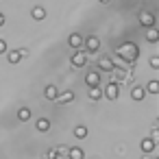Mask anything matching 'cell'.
<instances>
[{"label":"cell","mask_w":159,"mask_h":159,"mask_svg":"<svg viewBox=\"0 0 159 159\" xmlns=\"http://www.w3.org/2000/svg\"><path fill=\"white\" fill-rule=\"evenodd\" d=\"M98 68L100 70H113V61L109 57H102V59H98Z\"/></svg>","instance_id":"9"},{"label":"cell","mask_w":159,"mask_h":159,"mask_svg":"<svg viewBox=\"0 0 159 159\" xmlns=\"http://www.w3.org/2000/svg\"><path fill=\"white\" fill-rule=\"evenodd\" d=\"M109 100H116L118 98V83H109L107 87H105V92H102Z\"/></svg>","instance_id":"2"},{"label":"cell","mask_w":159,"mask_h":159,"mask_svg":"<svg viewBox=\"0 0 159 159\" xmlns=\"http://www.w3.org/2000/svg\"><path fill=\"white\" fill-rule=\"evenodd\" d=\"M48 159H59V152H57V148H50V150H48Z\"/></svg>","instance_id":"22"},{"label":"cell","mask_w":159,"mask_h":159,"mask_svg":"<svg viewBox=\"0 0 159 159\" xmlns=\"http://www.w3.org/2000/svg\"><path fill=\"white\" fill-rule=\"evenodd\" d=\"M131 96H133V100H144L146 98V89L144 87H133Z\"/></svg>","instance_id":"10"},{"label":"cell","mask_w":159,"mask_h":159,"mask_svg":"<svg viewBox=\"0 0 159 159\" xmlns=\"http://www.w3.org/2000/svg\"><path fill=\"white\" fill-rule=\"evenodd\" d=\"M31 16H33L35 20H44V18H46V9H44V7H33V9H31Z\"/></svg>","instance_id":"7"},{"label":"cell","mask_w":159,"mask_h":159,"mask_svg":"<svg viewBox=\"0 0 159 159\" xmlns=\"http://www.w3.org/2000/svg\"><path fill=\"white\" fill-rule=\"evenodd\" d=\"M139 22H142V26H155V16L152 13H139Z\"/></svg>","instance_id":"3"},{"label":"cell","mask_w":159,"mask_h":159,"mask_svg":"<svg viewBox=\"0 0 159 159\" xmlns=\"http://www.w3.org/2000/svg\"><path fill=\"white\" fill-rule=\"evenodd\" d=\"M89 98H92V100H100V98H102V92L98 89V85H94V87L89 89Z\"/></svg>","instance_id":"17"},{"label":"cell","mask_w":159,"mask_h":159,"mask_svg":"<svg viewBox=\"0 0 159 159\" xmlns=\"http://www.w3.org/2000/svg\"><path fill=\"white\" fill-rule=\"evenodd\" d=\"M55 100H59V102H70V100H74V94H72V92H66V94H59Z\"/></svg>","instance_id":"18"},{"label":"cell","mask_w":159,"mask_h":159,"mask_svg":"<svg viewBox=\"0 0 159 159\" xmlns=\"http://www.w3.org/2000/svg\"><path fill=\"white\" fill-rule=\"evenodd\" d=\"M74 135H76L79 139H83V137H87V129H85L83 124H79V126L74 129Z\"/></svg>","instance_id":"20"},{"label":"cell","mask_w":159,"mask_h":159,"mask_svg":"<svg viewBox=\"0 0 159 159\" xmlns=\"http://www.w3.org/2000/svg\"><path fill=\"white\" fill-rule=\"evenodd\" d=\"M44 94H46V98H48V100H55V98H57V96H59V89H57V87H55V85H48V87H46V92H44Z\"/></svg>","instance_id":"13"},{"label":"cell","mask_w":159,"mask_h":159,"mask_svg":"<svg viewBox=\"0 0 159 159\" xmlns=\"http://www.w3.org/2000/svg\"><path fill=\"white\" fill-rule=\"evenodd\" d=\"M2 24H5V16H2V13H0V26H2Z\"/></svg>","instance_id":"26"},{"label":"cell","mask_w":159,"mask_h":159,"mask_svg":"<svg viewBox=\"0 0 159 159\" xmlns=\"http://www.w3.org/2000/svg\"><path fill=\"white\" fill-rule=\"evenodd\" d=\"M100 2H109V0H100Z\"/></svg>","instance_id":"27"},{"label":"cell","mask_w":159,"mask_h":159,"mask_svg":"<svg viewBox=\"0 0 159 159\" xmlns=\"http://www.w3.org/2000/svg\"><path fill=\"white\" fill-rule=\"evenodd\" d=\"M85 81H87V85H89V87H94V85H98V74H96V72H87Z\"/></svg>","instance_id":"16"},{"label":"cell","mask_w":159,"mask_h":159,"mask_svg":"<svg viewBox=\"0 0 159 159\" xmlns=\"http://www.w3.org/2000/svg\"><path fill=\"white\" fill-rule=\"evenodd\" d=\"M48 129H50V122H48L46 118H39V120H37V131H39V133H46Z\"/></svg>","instance_id":"15"},{"label":"cell","mask_w":159,"mask_h":159,"mask_svg":"<svg viewBox=\"0 0 159 159\" xmlns=\"http://www.w3.org/2000/svg\"><path fill=\"white\" fill-rule=\"evenodd\" d=\"M148 92H150V94H157V92H159V83H157V81H150V83H148Z\"/></svg>","instance_id":"21"},{"label":"cell","mask_w":159,"mask_h":159,"mask_svg":"<svg viewBox=\"0 0 159 159\" xmlns=\"http://www.w3.org/2000/svg\"><path fill=\"white\" fill-rule=\"evenodd\" d=\"M118 52H120L126 61H135V59H137V46H135V44H131V42H126L124 46H120V48H118Z\"/></svg>","instance_id":"1"},{"label":"cell","mask_w":159,"mask_h":159,"mask_svg":"<svg viewBox=\"0 0 159 159\" xmlns=\"http://www.w3.org/2000/svg\"><path fill=\"white\" fill-rule=\"evenodd\" d=\"M142 150H144V152H152V150H155V139H150V137L142 139Z\"/></svg>","instance_id":"11"},{"label":"cell","mask_w":159,"mask_h":159,"mask_svg":"<svg viewBox=\"0 0 159 159\" xmlns=\"http://www.w3.org/2000/svg\"><path fill=\"white\" fill-rule=\"evenodd\" d=\"M57 152H59V155H68V146H59Z\"/></svg>","instance_id":"24"},{"label":"cell","mask_w":159,"mask_h":159,"mask_svg":"<svg viewBox=\"0 0 159 159\" xmlns=\"http://www.w3.org/2000/svg\"><path fill=\"white\" fill-rule=\"evenodd\" d=\"M146 39H148V42H152V44H155V42L159 39V33H157V29H155V26H148V33H146Z\"/></svg>","instance_id":"14"},{"label":"cell","mask_w":159,"mask_h":159,"mask_svg":"<svg viewBox=\"0 0 159 159\" xmlns=\"http://www.w3.org/2000/svg\"><path fill=\"white\" fill-rule=\"evenodd\" d=\"M85 61H87V55H85V52H76V55L72 57V66H76V68L85 66Z\"/></svg>","instance_id":"5"},{"label":"cell","mask_w":159,"mask_h":159,"mask_svg":"<svg viewBox=\"0 0 159 159\" xmlns=\"http://www.w3.org/2000/svg\"><path fill=\"white\" fill-rule=\"evenodd\" d=\"M68 157H70V159H83L85 152H83L79 146H72V148H68Z\"/></svg>","instance_id":"6"},{"label":"cell","mask_w":159,"mask_h":159,"mask_svg":"<svg viewBox=\"0 0 159 159\" xmlns=\"http://www.w3.org/2000/svg\"><path fill=\"white\" fill-rule=\"evenodd\" d=\"M24 55H26V50H13V52H9V61L11 63H18Z\"/></svg>","instance_id":"12"},{"label":"cell","mask_w":159,"mask_h":159,"mask_svg":"<svg viewBox=\"0 0 159 159\" xmlns=\"http://www.w3.org/2000/svg\"><path fill=\"white\" fill-rule=\"evenodd\" d=\"M68 44H70L72 48H81V44H83V39H81V35H76V33H72V35L68 37Z\"/></svg>","instance_id":"8"},{"label":"cell","mask_w":159,"mask_h":159,"mask_svg":"<svg viewBox=\"0 0 159 159\" xmlns=\"http://www.w3.org/2000/svg\"><path fill=\"white\" fill-rule=\"evenodd\" d=\"M150 66H152V68H159V59H157V57H150Z\"/></svg>","instance_id":"23"},{"label":"cell","mask_w":159,"mask_h":159,"mask_svg":"<svg viewBox=\"0 0 159 159\" xmlns=\"http://www.w3.org/2000/svg\"><path fill=\"white\" fill-rule=\"evenodd\" d=\"M5 50H7V42H5V39H0V55H2Z\"/></svg>","instance_id":"25"},{"label":"cell","mask_w":159,"mask_h":159,"mask_svg":"<svg viewBox=\"0 0 159 159\" xmlns=\"http://www.w3.org/2000/svg\"><path fill=\"white\" fill-rule=\"evenodd\" d=\"M85 44H87V52H96V50L100 48L98 37H94V35H92V37H87V39H85Z\"/></svg>","instance_id":"4"},{"label":"cell","mask_w":159,"mask_h":159,"mask_svg":"<svg viewBox=\"0 0 159 159\" xmlns=\"http://www.w3.org/2000/svg\"><path fill=\"white\" fill-rule=\"evenodd\" d=\"M18 118H20L22 122H26V120L31 118V109H26V107H22V109L18 111Z\"/></svg>","instance_id":"19"}]
</instances>
